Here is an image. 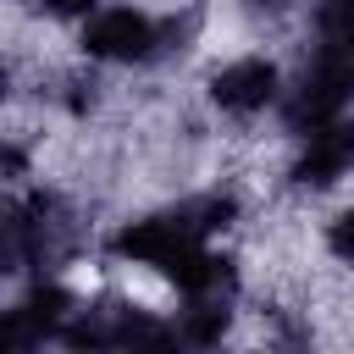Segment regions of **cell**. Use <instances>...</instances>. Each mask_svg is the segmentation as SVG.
I'll return each instance as SVG.
<instances>
[{
	"mask_svg": "<svg viewBox=\"0 0 354 354\" xmlns=\"http://www.w3.org/2000/svg\"><path fill=\"white\" fill-rule=\"evenodd\" d=\"M282 127L293 138L348 116L354 105V44H315V55L299 66L293 83H282Z\"/></svg>",
	"mask_w": 354,
	"mask_h": 354,
	"instance_id": "1",
	"label": "cell"
},
{
	"mask_svg": "<svg viewBox=\"0 0 354 354\" xmlns=\"http://www.w3.org/2000/svg\"><path fill=\"white\" fill-rule=\"evenodd\" d=\"M77 50L83 61H100V66H149L166 50V17L144 11V6H100L83 33H77Z\"/></svg>",
	"mask_w": 354,
	"mask_h": 354,
	"instance_id": "2",
	"label": "cell"
},
{
	"mask_svg": "<svg viewBox=\"0 0 354 354\" xmlns=\"http://www.w3.org/2000/svg\"><path fill=\"white\" fill-rule=\"evenodd\" d=\"M194 243H205V238H194V227L183 221V210L177 205H166V210H144V216H133V221H122L116 232H111V260H122V266H144V271H166L177 254H188Z\"/></svg>",
	"mask_w": 354,
	"mask_h": 354,
	"instance_id": "3",
	"label": "cell"
},
{
	"mask_svg": "<svg viewBox=\"0 0 354 354\" xmlns=\"http://www.w3.org/2000/svg\"><path fill=\"white\" fill-rule=\"evenodd\" d=\"M205 94H210V105H216L221 116L249 122V116H260V111H271V105L282 100V66H277L271 55H260V50L232 55V61H221V66L205 77Z\"/></svg>",
	"mask_w": 354,
	"mask_h": 354,
	"instance_id": "4",
	"label": "cell"
},
{
	"mask_svg": "<svg viewBox=\"0 0 354 354\" xmlns=\"http://www.w3.org/2000/svg\"><path fill=\"white\" fill-rule=\"evenodd\" d=\"M343 177H354V122H348V116L304 133V138H299V155H293V166H288V183L304 188V194H326V188H337Z\"/></svg>",
	"mask_w": 354,
	"mask_h": 354,
	"instance_id": "5",
	"label": "cell"
},
{
	"mask_svg": "<svg viewBox=\"0 0 354 354\" xmlns=\"http://www.w3.org/2000/svg\"><path fill=\"white\" fill-rule=\"evenodd\" d=\"M183 299H232L238 288V260L216 243H194L188 254H177L166 271H160Z\"/></svg>",
	"mask_w": 354,
	"mask_h": 354,
	"instance_id": "6",
	"label": "cell"
},
{
	"mask_svg": "<svg viewBox=\"0 0 354 354\" xmlns=\"http://www.w3.org/2000/svg\"><path fill=\"white\" fill-rule=\"evenodd\" d=\"M227 332H232V304L227 299H188L171 315V337H177L183 354H210V348H221Z\"/></svg>",
	"mask_w": 354,
	"mask_h": 354,
	"instance_id": "7",
	"label": "cell"
},
{
	"mask_svg": "<svg viewBox=\"0 0 354 354\" xmlns=\"http://www.w3.org/2000/svg\"><path fill=\"white\" fill-rule=\"evenodd\" d=\"M315 44H354V0H315Z\"/></svg>",
	"mask_w": 354,
	"mask_h": 354,
	"instance_id": "8",
	"label": "cell"
},
{
	"mask_svg": "<svg viewBox=\"0 0 354 354\" xmlns=\"http://www.w3.org/2000/svg\"><path fill=\"white\" fill-rule=\"evenodd\" d=\"M321 238H326V254H332V260L354 266V205H348V210H337V216L326 221V232H321Z\"/></svg>",
	"mask_w": 354,
	"mask_h": 354,
	"instance_id": "9",
	"label": "cell"
},
{
	"mask_svg": "<svg viewBox=\"0 0 354 354\" xmlns=\"http://www.w3.org/2000/svg\"><path fill=\"white\" fill-rule=\"evenodd\" d=\"M39 11L55 17V22H77V17L88 22V17L100 11V0H39Z\"/></svg>",
	"mask_w": 354,
	"mask_h": 354,
	"instance_id": "10",
	"label": "cell"
},
{
	"mask_svg": "<svg viewBox=\"0 0 354 354\" xmlns=\"http://www.w3.org/2000/svg\"><path fill=\"white\" fill-rule=\"evenodd\" d=\"M254 11H266V17H282V11H293V6H304V0H249Z\"/></svg>",
	"mask_w": 354,
	"mask_h": 354,
	"instance_id": "11",
	"label": "cell"
},
{
	"mask_svg": "<svg viewBox=\"0 0 354 354\" xmlns=\"http://www.w3.org/2000/svg\"><path fill=\"white\" fill-rule=\"evenodd\" d=\"M6 100H11V66L0 61V105H6Z\"/></svg>",
	"mask_w": 354,
	"mask_h": 354,
	"instance_id": "12",
	"label": "cell"
},
{
	"mask_svg": "<svg viewBox=\"0 0 354 354\" xmlns=\"http://www.w3.org/2000/svg\"><path fill=\"white\" fill-rule=\"evenodd\" d=\"M249 354H293V348H249Z\"/></svg>",
	"mask_w": 354,
	"mask_h": 354,
	"instance_id": "13",
	"label": "cell"
}]
</instances>
